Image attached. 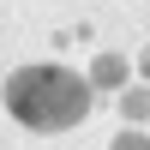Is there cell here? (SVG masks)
I'll return each instance as SVG.
<instances>
[{
    "instance_id": "1",
    "label": "cell",
    "mask_w": 150,
    "mask_h": 150,
    "mask_svg": "<svg viewBox=\"0 0 150 150\" xmlns=\"http://www.w3.org/2000/svg\"><path fill=\"white\" fill-rule=\"evenodd\" d=\"M6 108L30 132H72L90 114V78L66 66H18L6 78Z\"/></svg>"
},
{
    "instance_id": "3",
    "label": "cell",
    "mask_w": 150,
    "mask_h": 150,
    "mask_svg": "<svg viewBox=\"0 0 150 150\" xmlns=\"http://www.w3.org/2000/svg\"><path fill=\"white\" fill-rule=\"evenodd\" d=\"M126 114H132V120L150 114V90H132V96H126Z\"/></svg>"
},
{
    "instance_id": "4",
    "label": "cell",
    "mask_w": 150,
    "mask_h": 150,
    "mask_svg": "<svg viewBox=\"0 0 150 150\" xmlns=\"http://www.w3.org/2000/svg\"><path fill=\"white\" fill-rule=\"evenodd\" d=\"M114 150H150V138H144V132H120Z\"/></svg>"
},
{
    "instance_id": "2",
    "label": "cell",
    "mask_w": 150,
    "mask_h": 150,
    "mask_svg": "<svg viewBox=\"0 0 150 150\" xmlns=\"http://www.w3.org/2000/svg\"><path fill=\"white\" fill-rule=\"evenodd\" d=\"M120 78H126V66H120L114 54H102V60H96V84H120Z\"/></svg>"
}]
</instances>
